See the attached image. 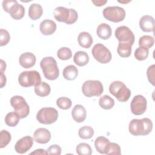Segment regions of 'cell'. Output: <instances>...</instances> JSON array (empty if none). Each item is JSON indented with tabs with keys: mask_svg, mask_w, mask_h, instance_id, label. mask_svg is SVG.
<instances>
[{
	"mask_svg": "<svg viewBox=\"0 0 155 155\" xmlns=\"http://www.w3.org/2000/svg\"><path fill=\"white\" fill-rule=\"evenodd\" d=\"M50 86L45 82H41L35 86V93L39 96H47L50 93Z\"/></svg>",
	"mask_w": 155,
	"mask_h": 155,
	"instance_id": "cell-27",
	"label": "cell"
},
{
	"mask_svg": "<svg viewBox=\"0 0 155 155\" xmlns=\"http://www.w3.org/2000/svg\"><path fill=\"white\" fill-rule=\"evenodd\" d=\"M18 82L23 87H30L41 83V77L39 72L36 70L25 71L19 75Z\"/></svg>",
	"mask_w": 155,
	"mask_h": 155,
	"instance_id": "cell-5",
	"label": "cell"
},
{
	"mask_svg": "<svg viewBox=\"0 0 155 155\" xmlns=\"http://www.w3.org/2000/svg\"><path fill=\"white\" fill-rule=\"evenodd\" d=\"M62 74L65 79L72 81L77 78L78 75V70L74 65H69L64 68Z\"/></svg>",
	"mask_w": 155,
	"mask_h": 155,
	"instance_id": "cell-26",
	"label": "cell"
},
{
	"mask_svg": "<svg viewBox=\"0 0 155 155\" xmlns=\"http://www.w3.org/2000/svg\"><path fill=\"white\" fill-rule=\"evenodd\" d=\"M154 65L153 64L150 66L147 71V75L148 77V81L153 86L154 85Z\"/></svg>",
	"mask_w": 155,
	"mask_h": 155,
	"instance_id": "cell-39",
	"label": "cell"
},
{
	"mask_svg": "<svg viewBox=\"0 0 155 155\" xmlns=\"http://www.w3.org/2000/svg\"><path fill=\"white\" fill-rule=\"evenodd\" d=\"M77 154L79 155H90L92 154V150L89 144L87 143H80L76 148Z\"/></svg>",
	"mask_w": 155,
	"mask_h": 155,
	"instance_id": "cell-33",
	"label": "cell"
},
{
	"mask_svg": "<svg viewBox=\"0 0 155 155\" xmlns=\"http://www.w3.org/2000/svg\"><path fill=\"white\" fill-rule=\"evenodd\" d=\"M43 13L42 6L38 4H32L28 9V16L32 20H37L40 18Z\"/></svg>",
	"mask_w": 155,
	"mask_h": 155,
	"instance_id": "cell-24",
	"label": "cell"
},
{
	"mask_svg": "<svg viewBox=\"0 0 155 155\" xmlns=\"http://www.w3.org/2000/svg\"><path fill=\"white\" fill-rule=\"evenodd\" d=\"M129 132L133 136H145L153 129V122L149 118L133 119L129 123Z\"/></svg>",
	"mask_w": 155,
	"mask_h": 155,
	"instance_id": "cell-1",
	"label": "cell"
},
{
	"mask_svg": "<svg viewBox=\"0 0 155 155\" xmlns=\"http://www.w3.org/2000/svg\"><path fill=\"white\" fill-rule=\"evenodd\" d=\"M57 56L61 60H68L72 56L71 50L68 47H61L57 51Z\"/></svg>",
	"mask_w": 155,
	"mask_h": 155,
	"instance_id": "cell-34",
	"label": "cell"
},
{
	"mask_svg": "<svg viewBox=\"0 0 155 155\" xmlns=\"http://www.w3.org/2000/svg\"><path fill=\"white\" fill-rule=\"evenodd\" d=\"M89 59L88 54L83 51H76L73 56L74 62L80 67L87 65L89 62Z\"/></svg>",
	"mask_w": 155,
	"mask_h": 155,
	"instance_id": "cell-23",
	"label": "cell"
},
{
	"mask_svg": "<svg viewBox=\"0 0 155 155\" xmlns=\"http://www.w3.org/2000/svg\"><path fill=\"white\" fill-rule=\"evenodd\" d=\"M110 140L104 136L97 137L94 141V146L96 150L101 154L107 153Z\"/></svg>",
	"mask_w": 155,
	"mask_h": 155,
	"instance_id": "cell-19",
	"label": "cell"
},
{
	"mask_svg": "<svg viewBox=\"0 0 155 155\" xmlns=\"http://www.w3.org/2000/svg\"><path fill=\"white\" fill-rule=\"evenodd\" d=\"M103 16L108 21L113 22L122 21L125 17V10L119 6H108L103 10Z\"/></svg>",
	"mask_w": 155,
	"mask_h": 155,
	"instance_id": "cell-9",
	"label": "cell"
},
{
	"mask_svg": "<svg viewBox=\"0 0 155 155\" xmlns=\"http://www.w3.org/2000/svg\"><path fill=\"white\" fill-rule=\"evenodd\" d=\"M0 138H1V143H0V148H2L6 147L11 140L12 137L10 133L7 130H2L0 133Z\"/></svg>",
	"mask_w": 155,
	"mask_h": 155,
	"instance_id": "cell-36",
	"label": "cell"
},
{
	"mask_svg": "<svg viewBox=\"0 0 155 155\" xmlns=\"http://www.w3.org/2000/svg\"><path fill=\"white\" fill-rule=\"evenodd\" d=\"M58 117V111L54 108L44 107L36 114L37 120L42 124L48 125L54 123Z\"/></svg>",
	"mask_w": 155,
	"mask_h": 155,
	"instance_id": "cell-7",
	"label": "cell"
},
{
	"mask_svg": "<svg viewBox=\"0 0 155 155\" xmlns=\"http://www.w3.org/2000/svg\"><path fill=\"white\" fill-rule=\"evenodd\" d=\"M106 154H115V155L121 154L120 146L116 143L110 142Z\"/></svg>",
	"mask_w": 155,
	"mask_h": 155,
	"instance_id": "cell-37",
	"label": "cell"
},
{
	"mask_svg": "<svg viewBox=\"0 0 155 155\" xmlns=\"http://www.w3.org/2000/svg\"><path fill=\"white\" fill-rule=\"evenodd\" d=\"M20 117L16 112H10L5 117V123L9 127H15L19 121Z\"/></svg>",
	"mask_w": 155,
	"mask_h": 155,
	"instance_id": "cell-29",
	"label": "cell"
},
{
	"mask_svg": "<svg viewBox=\"0 0 155 155\" xmlns=\"http://www.w3.org/2000/svg\"><path fill=\"white\" fill-rule=\"evenodd\" d=\"M10 104L21 119L26 117L30 113V107L21 96H14L10 99Z\"/></svg>",
	"mask_w": 155,
	"mask_h": 155,
	"instance_id": "cell-8",
	"label": "cell"
},
{
	"mask_svg": "<svg viewBox=\"0 0 155 155\" xmlns=\"http://www.w3.org/2000/svg\"><path fill=\"white\" fill-rule=\"evenodd\" d=\"M33 143V140L31 137L24 136L17 141L15 145V150L18 153L24 154L31 148Z\"/></svg>",
	"mask_w": 155,
	"mask_h": 155,
	"instance_id": "cell-13",
	"label": "cell"
},
{
	"mask_svg": "<svg viewBox=\"0 0 155 155\" xmlns=\"http://www.w3.org/2000/svg\"><path fill=\"white\" fill-rule=\"evenodd\" d=\"M115 36L120 42H128L132 45L135 40L133 31L127 26L122 25L118 27L115 30Z\"/></svg>",
	"mask_w": 155,
	"mask_h": 155,
	"instance_id": "cell-11",
	"label": "cell"
},
{
	"mask_svg": "<svg viewBox=\"0 0 155 155\" xmlns=\"http://www.w3.org/2000/svg\"><path fill=\"white\" fill-rule=\"evenodd\" d=\"M78 134L81 139H89L93 136L94 130L91 127L84 126L79 128Z\"/></svg>",
	"mask_w": 155,
	"mask_h": 155,
	"instance_id": "cell-30",
	"label": "cell"
},
{
	"mask_svg": "<svg viewBox=\"0 0 155 155\" xmlns=\"http://www.w3.org/2000/svg\"><path fill=\"white\" fill-rule=\"evenodd\" d=\"M147 99L142 95L135 96L131 102V110L134 115H141L145 113L147 109Z\"/></svg>",
	"mask_w": 155,
	"mask_h": 155,
	"instance_id": "cell-12",
	"label": "cell"
},
{
	"mask_svg": "<svg viewBox=\"0 0 155 155\" xmlns=\"http://www.w3.org/2000/svg\"><path fill=\"white\" fill-rule=\"evenodd\" d=\"M48 154L60 155L61 154V148L58 145H52L47 148Z\"/></svg>",
	"mask_w": 155,
	"mask_h": 155,
	"instance_id": "cell-40",
	"label": "cell"
},
{
	"mask_svg": "<svg viewBox=\"0 0 155 155\" xmlns=\"http://www.w3.org/2000/svg\"><path fill=\"white\" fill-rule=\"evenodd\" d=\"M1 71L4 72V71L5 70L6 68V64L3 60H1Z\"/></svg>",
	"mask_w": 155,
	"mask_h": 155,
	"instance_id": "cell-45",
	"label": "cell"
},
{
	"mask_svg": "<svg viewBox=\"0 0 155 155\" xmlns=\"http://www.w3.org/2000/svg\"><path fill=\"white\" fill-rule=\"evenodd\" d=\"M10 40V34L8 31L1 28L0 30V45H6Z\"/></svg>",
	"mask_w": 155,
	"mask_h": 155,
	"instance_id": "cell-38",
	"label": "cell"
},
{
	"mask_svg": "<svg viewBox=\"0 0 155 155\" xmlns=\"http://www.w3.org/2000/svg\"><path fill=\"white\" fill-rule=\"evenodd\" d=\"M33 137L36 142L44 144L48 142L50 140L51 133L47 128H39L35 131Z\"/></svg>",
	"mask_w": 155,
	"mask_h": 155,
	"instance_id": "cell-14",
	"label": "cell"
},
{
	"mask_svg": "<svg viewBox=\"0 0 155 155\" xmlns=\"http://www.w3.org/2000/svg\"><path fill=\"white\" fill-rule=\"evenodd\" d=\"M94 58L101 64L108 63L112 58L111 53L108 48L101 43L95 44L91 50Z\"/></svg>",
	"mask_w": 155,
	"mask_h": 155,
	"instance_id": "cell-10",
	"label": "cell"
},
{
	"mask_svg": "<svg viewBox=\"0 0 155 155\" xmlns=\"http://www.w3.org/2000/svg\"><path fill=\"white\" fill-rule=\"evenodd\" d=\"M149 54V49L143 47H139L134 51V57L139 61L145 60Z\"/></svg>",
	"mask_w": 155,
	"mask_h": 155,
	"instance_id": "cell-32",
	"label": "cell"
},
{
	"mask_svg": "<svg viewBox=\"0 0 155 155\" xmlns=\"http://www.w3.org/2000/svg\"><path fill=\"white\" fill-rule=\"evenodd\" d=\"M54 17L56 21L63 22L67 24L74 23L78 18V12L73 8L64 7H58L53 10Z\"/></svg>",
	"mask_w": 155,
	"mask_h": 155,
	"instance_id": "cell-3",
	"label": "cell"
},
{
	"mask_svg": "<svg viewBox=\"0 0 155 155\" xmlns=\"http://www.w3.org/2000/svg\"><path fill=\"white\" fill-rule=\"evenodd\" d=\"M18 1L16 0H4L2 1V7L4 11L8 13L10 9Z\"/></svg>",
	"mask_w": 155,
	"mask_h": 155,
	"instance_id": "cell-41",
	"label": "cell"
},
{
	"mask_svg": "<svg viewBox=\"0 0 155 155\" xmlns=\"http://www.w3.org/2000/svg\"><path fill=\"white\" fill-rule=\"evenodd\" d=\"M30 154H48L47 151L43 149H37L35 151H33Z\"/></svg>",
	"mask_w": 155,
	"mask_h": 155,
	"instance_id": "cell-42",
	"label": "cell"
},
{
	"mask_svg": "<svg viewBox=\"0 0 155 155\" xmlns=\"http://www.w3.org/2000/svg\"><path fill=\"white\" fill-rule=\"evenodd\" d=\"M78 41L79 45L85 48H90L93 42L91 35L86 31H82L79 34Z\"/></svg>",
	"mask_w": 155,
	"mask_h": 155,
	"instance_id": "cell-20",
	"label": "cell"
},
{
	"mask_svg": "<svg viewBox=\"0 0 155 155\" xmlns=\"http://www.w3.org/2000/svg\"><path fill=\"white\" fill-rule=\"evenodd\" d=\"M109 91L119 101L122 102L127 101L131 96L130 90L124 83L119 81H114L110 85Z\"/></svg>",
	"mask_w": 155,
	"mask_h": 155,
	"instance_id": "cell-4",
	"label": "cell"
},
{
	"mask_svg": "<svg viewBox=\"0 0 155 155\" xmlns=\"http://www.w3.org/2000/svg\"><path fill=\"white\" fill-rule=\"evenodd\" d=\"M40 66L42 70L44 77L48 80L56 79L59 75V70L56 61L51 56L44 58L40 62Z\"/></svg>",
	"mask_w": 155,
	"mask_h": 155,
	"instance_id": "cell-2",
	"label": "cell"
},
{
	"mask_svg": "<svg viewBox=\"0 0 155 155\" xmlns=\"http://www.w3.org/2000/svg\"><path fill=\"white\" fill-rule=\"evenodd\" d=\"M132 45L128 42H119L117 51L118 54L122 58H128L131 54Z\"/></svg>",
	"mask_w": 155,
	"mask_h": 155,
	"instance_id": "cell-25",
	"label": "cell"
},
{
	"mask_svg": "<svg viewBox=\"0 0 155 155\" xmlns=\"http://www.w3.org/2000/svg\"><path fill=\"white\" fill-rule=\"evenodd\" d=\"M36 58L34 54L30 52H25L21 54L19 58V64L24 68H29L35 65Z\"/></svg>",
	"mask_w": 155,
	"mask_h": 155,
	"instance_id": "cell-15",
	"label": "cell"
},
{
	"mask_svg": "<svg viewBox=\"0 0 155 155\" xmlns=\"http://www.w3.org/2000/svg\"><path fill=\"white\" fill-rule=\"evenodd\" d=\"M99 104L105 110H110L114 105V101L108 95H104L99 99Z\"/></svg>",
	"mask_w": 155,
	"mask_h": 155,
	"instance_id": "cell-28",
	"label": "cell"
},
{
	"mask_svg": "<svg viewBox=\"0 0 155 155\" xmlns=\"http://www.w3.org/2000/svg\"><path fill=\"white\" fill-rule=\"evenodd\" d=\"M39 30L44 35H51L56 31V24L52 20L45 19L41 22Z\"/></svg>",
	"mask_w": 155,
	"mask_h": 155,
	"instance_id": "cell-17",
	"label": "cell"
},
{
	"mask_svg": "<svg viewBox=\"0 0 155 155\" xmlns=\"http://www.w3.org/2000/svg\"><path fill=\"white\" fill-rule=\"evenodd\" d=\"M82 91L88 97L99 96L104 91L103 85L99 81L88 80L83 84Z\"/></svg>",
	"mask_w": 155,
	"mask_h": 155,
	"instance_id": "cell-6",
	"label": "cell"
},
{
	"mask_svg": "<svg viewBox=\"0 0 155 155\" xmlns=\"http://www.w3.org/2000/svg\"><path fill=\"white\" fill-rule=\"evenodd\" d=\"M8 13L12 18L15 20H19L22 19L25 14V8L22 5L18 4L17 2L10 9Z\"/></svg>",
	"mask_w": 155,
	"mask_h": 155,
	"instance_id": "cell-21",
	"label": "cell"
},
{
	"mask_svg": "<svg viewBox=\"0 0 155 155\" xmlns=\"http://www.w3.org/2000/svg\"><path fill=\"white\" fill-rule=\"evenodd\" d=\"M72 104L70 99L66 97H61L56 100V105L59 108L62 110L69 109Z\"/></svg>",
	"mask_w": 155,
	"mask_h": 155,
	"instance_id": "cell-35",
	"label": "cell"
},
{
	"mask_svg": "<svg viewBox=\"0 0 155 155\" xmlns=\"http://www.w3.org/2000/svg\"><path fill=\"white\" fill-rule=\"evenodd\" d=\"M111 28L110 26L105 23L99 24L96 30L97 35L102 39H108L111 35Z\"/></svg>",
	"mask_w": 155,
	"mask_h": 155,
	"instance_id": "cell-22",
	"label": "cell"
},
{
	"mask_svg": "<svg viewBox=\"0 0 155 155\" xmlns=\"http://www.w3.org/2000/svg\"><path fill=\"white\" fill-rule=\"evenodd\" d=\"M139 26L145 32H151L154 30V19L150 15H144L139 20Z\"/></svg>",
	"mask_w": 155,
	"mask_h": 155,
	"instance_id": "cell-16",
	"label": "cell"
},
{
	"mask_svg": "<svg viewBox=\"0 0 155 155\" xmlns=\"http://www.w3.org/2000/svg\"><path fill=\"white\" fill-rule=\"evenodd\" d=\"M154 43L153 37L149 35H143L139 38V47H143L147 48H151Z\"/></svg>",
	"mask_w": 155,
	"mask_h": 155,
	"instance_id": "cell-31",
	"label": "cell"
},
{
	"mask_svg": "<svg viewBox=\"0 0 155 155\" xmlns=\"http://www.w3.org/2000/svg\"><path fill=\"white\" fill-rule=\"evenodd\" d=\"M92 2L94 4V5L97 6V7H101L104 5L105 3L107 2V1H93Z\"/></svg>",
	"mask_w": 155,
	"mask_h": 155,
	"instance_id": "cell-44",
	"label": "cell"
},
{
	"mask_svg": "<svg viewBox=\"0 0 155 155\" xmlns=\"http://www.w3.org/2000/svg\"><path fill=\"white\" fill-rule=\"evenodd\" d=\"M71 116L73 119L76 122H82L86 119V110L82 105H76L71 111Z\"/></svg>",
	"mask_w": 155,
	"mask_h": 155,
	"instance_id": "cell-18",
	"label": "cell"
},
{
	"mask_svg": "<svg viewBox=\"0 0 155 155\" xmlns=\"http://www.w3.org/2000/svg\"><path fill=\"white\" fill-rule=\"evenodd\" d=\"M1 88H3L6 84V77L4 74V72L1 71Z\"/></svg>",
	"mask_w": 155,
	"mask_h": 155,
	"instance_id": "cell-43",
	"label": "cell"
}]
</instances>
